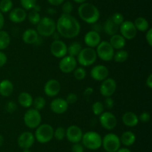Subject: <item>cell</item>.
I'll list each match as a JSON object with an SVG mask.
<instances>
[{
    "mask_svg": "<svg viewBox=\"0 0 152 152\" xmlns=\"http://www.w3.org/2000/svg\"><path fill=\"white\" fill-rule=\"evenodd\" d=\"M99 122L102 128L111 131L117 127V119L115 115L111 112H103L99 116Z\"/></svg>",
    "mask_w": 152,
    "mask_h": 152,
    "instance_id": "obj_13",
    "label": "cell"
},
{
    "mask_svg": "<svg viewBox=\"0 0 152 152\" xmlns=\"http://www.w3.org/2000/svg\"><path fill=\"white\" fill-rule=\"evenodd\" d=\"M105 107L108 109H112L114 105V101L111 97H106L105 100Z\"/></svg>",
    "mask_w": 152,
    "mask_h": 152,
    "instance_id": "obj_46",
    "label": "cell"
},
{
    "mask_svg": "<svg viewBox=\"0 0 152 152\" xmlns=\"http://www.w3.org/2000/svg\"><path fill=\"white\" fill-rule=\"evenodd\" d=\"M61 85L59 80L56 79H50L44 86V92L49 97H54L60 92Z\"/></svg>",
    "mask_w": 152,
    "mask_h": 152,
    "instance_id": "obj_18",
    "label": "cell"
},
{
    "mask_svg": "<svg viewBox=\"0 0 152 152\" xmlns=\"http://www.w3.org/2000/svg\"><path fill=\"white\" fill-rule=\"evenodd\" d=\"M119 31L121 35L126 40H132L134 38L137 33V30L134 26V24L132 21L126 20L120 25Z\"/></svg>",
    "mask_w": 152,
    "mask_h": 152,
    "instance_id": "obj_10",
    "label": "cell"
},
{
    "mask_svg": "<svg viewBox=\"0 0 152 152\" xmlns=\"http://www.w3.org/2000/svg\"><path fill=\"white\" fill-rule=\"evenodd\" d=\"M82 49H83V46H82L81 43L77 41L73 42L69 45V46H68L67 54H68V55H70V56L75 58V57H77V55H79Z\"/></svg>",
    "mask_w": 152,
    "mask_h": 152,
    "instance_id": "obj_31",
    "label": "cell"
},
{
    "mask_svg": "<svg viewBox=\"0 0 152 152\" xmlns=\"http://www.w3.org/2000/svg\"><path fill=\"white\" fill-rule=\"evenodd\" d=\"M134 24L136 29L137 31H142V32H145L150 28L148 20L142 16H139V17L137 18Z\"/></svg>",
    "mask_w": 152,
    "mask_h": 152,
    "instance_id": "obj_29",
    "label": "cell"
},
{
    "mask_svg": "<svg viewBox=\"0 0 152 152\" xmlns=\"http://www.w3.org/2000/svg\"><path fill=\"white\" fill-rule=\"evenodd\" d=\"M10 43V34L5 31L0 30V51L7 49Z\"/></svg>",
    "mask_w": 152,
    "mask_h": 152,
    "instance_id": "obj_30",
    "label": "cell"
},
{
    "mask_svg": "<svg viewBox=\"0 0 152 152\" xmlns=\"http://www.w3.org/2000/svg\"><path fill=\"white\" fill-rule=\"evenodd\" d=\"M66 101L68 104H75L76 102L78 100V96H77V94L74 93V92H71V93L68 94L66 97Z\"/></svg>",
    "mask_w": 152,
    "mask_h": 152,
    "instance_id": "obj_42",
    "label": "cell"
},
{
    "mask_svg": "<svg viewBox=\"0 0 152 152\" xmlns=\"http://www.w3.org/2000/svg\"><path fill=\"white\" fill-rule=\"evenodd\" d=\"M7 61V55L2 52L1 51H0V68L2 66H4L6 64Z\"/></svg>",
    "mask_w": 152,
    "mask_h": 152,
    "instance_id": "obj_47",
    "label": "cell"
},
{
    "mask_svg": "<svg viewBox=\"0 0 152 152\" xmlns=\"http://www.w3.org/2000/svg\"><path fill=\"white\" fill-rule=\"evenodd\" d=\"M84 42L87 47L96 48L101 42V37L99 32L95 31H90L86 34L84 37Z\"/></svg>",
    "mask_w": 152,
    "mask_h": 152,
    "instance_id": "obj_20",
    "label": "cell"
},
{
    "mask_svg": "<svg viewBox=\"0 0 152 152\" xmlns=\"http://www.w3.org/2000/svg\"><path fill=\"white\" fill-rule=\"evenodd\" d=\"M96 55L103 61H111L113 60L114 55V49L109 42L101 41L96 46Z\"/></svg>",
    "mask_w": 152,
    "mask_h": 152,
    "instance_id": "obj_9",
    "label": "cell"
},
{
    "mask_svg": "<svg viewBox=\"0 0 152 152\" xmlns=\"http://www.w3.org/2000/svg\"><path fill=\"white\" fill-rule=\"evenodd\" d=\"M65 134H66V129H65L63 127H59L53 131V137L59 141H61L65 138Z\"/></svg>",
    "mask_w": 152,
    "mask_h": 152,
    "instance_id": "obj_37",
    "label": "cell"
},
{
    "mask_svg": "<svg viewBox=\"0 0 152 152\" xmlns=\"http://www.w3.org/2000/svg\"><path fill=\"white\" fill-rule=\"evenodd\" d=\"M50 53L56 58H62L66 56L68 52V46L60 40H53L50 46Z\"/></svg>",
    "mask_w": 152,
    "mask_h": 152,
    "instance_id": "obj_12",
    "label": "cell"
},
{
    "mask_svg": "<svg viewBox=\"0 0 152 152\" xmlns=\"http://www.w3.org/2000/svg\"><path fill=\"white\" fill-rule=\"evenodd\" d=\"M54 129L49 124H42L37 128L34 137L42 144L48 143L53 139Z\"/></svg>",
    "mask_w": 152,
    "mask_h": 152,
    "instance_id": "obj_5",
    "label": "cell"
},
{
    "mask_svg": "<svg viewBox=\"0 0 152 152\" xmlns=\"http://www.w3.org/2000/svg\"><path fill=\"white\" fill-rule=\"evenodd\" d=\"M110 44L111 45L114 49H123L126 44V40L121 34H116L114 35L111 36L109 41Z\"/></svg>",
    "mask_w": 152,
    "mask_h": 152,
    "instance_id": "obj_24",
    "label": "cell"
},
{
    "mask_svg": "<svg viewBox=\"0 0 152 152\" xmlns=\"http://www.w3.org/2000/svg\"><path fill=\"white\" fill-rule=\"evenodd\" d=\"M117 89V82L114 78L107 77L102 80L99 86V91L102 96L111 97Z\"/></svg>",
    "mask_w": 152,
    "mask_h": 152,
    "instance_id": "obj_11",
    "label": "cell"
},
{
    "mask_svg": "<svg viewBox=\"0 0 152 152\" xmlns=\"http://www.w3.org/2000/svg\"><path fill=\"white\" fill-rule=\"evenodd\" d=\"M28 20L31 22L32 25H37L39 23V22L41 19V16H40L39 12L35 11L34 10H31L29 12L28 15Z\"/></svg>",
    "mask_w": 152,
    "mask_h": 152,
    "instance_id": "obj_35",
    "label": "cell"
},
{
    "mask_svg": "<svg viewBox=\"0 0 152 152\" xmlns=\"http://www.w3.org/2000/svg\"><path fill=\"white\" fill-rule=\"evenodd\" d=\"M146 86H148L149 89L152 88V74H149L146 79Z\"/></svg>",
    "mask_w": 152,
    "mask_h": 152,
    "instance_id": "obj_51",
    "label": "cell"
},
{
    "mask_svg": "<svg viewBox=\"0 0 152 152\" xmlns=\"http://www.w3.org/2000/svg\"><path fill=\"white\" fill-rule=\"evenodd\" d=\"M65 0H48V3L53 6H59L64 2Z\"/></svg>",
    "mask_w": 152,
    "mask_h": 152,
    "instance_id": "obj_49",
    "label": "cell"
},
{
    "mask_svg": "<svg viewBox=\"0 0 152 152\" xmlns=\"http://www.w3.org/2000/svg\"><path fill=\"white\" fill-rule=\"evenodd\" d=\"M18 101L22 107L25 108H29L33 105L34 98L32 95L28 92H22L18 96Z\"/></svg>",
    "mask_w": 152,
    "mask_h": 152,
    "instance_id": "obj_28",
    "label": "cell"
},
{
    "mask_svg": "<svg viewBox=\"0 0 152 152\" xmlns=\"http://www.w3.org/2000/svg\"><path fill=\"white\" fill-rule=\"evenodd\" d=\"M97 55L96 50L93 48L86 47L82 49L77 55V62L82 66H90L96 61Z\"/></svg>",
    "mask_w": 152,
    "mask_h": 152,
    "instance_id": "obj_6",
    "label": "cell"
},
{
    "mask_svg": "<svg viewBox=\"0 0 152 152\" xmlns=\"http://www.w3.org/2000/svg\"><path fill=\"white\" fill-rule=\"evenodd\" d=\"M110 18H111V20H112L114 23L118 25L119 26H120V25L125 21L124 16H123V15L120 13H114Z\"/></svg>",
    "mask_w": 152,
    "mask_h": 152,
    "instance_id": "obj_40",
    "label": "cell"
},
{
    "mask_svg": "<svg viewBox=\"0 0 152 152\" xmlns=\"http://www.w3.org/2000/svg\"><path fill=\"white\" fill-rule=\"evenodd\" d=\"M8 17L11 22L20 23L24 22L27 18V12L22 7H16L10 10Z\"/></svg>",
    "mask_w": 152,
    "mask_h": 152,
    "instance_id": "obj_21",
    "label": "cell"
},
{
    "mask_svg": "<svg viewBox=\"0 0 152 152\" xmlns=\"http://www.w3.org/2000/svg\"><path fill=\"white\" fill-rule=\"evenodd\" d=\"M13 92V84L10 80L4 79L0 82V95L4 97L11 95Z\"/></svg>",
    "mask_w": 152,
    "mask_h": 152,
    "instance_id": "obj_25",
    "label": "cell"
},
{
    "mask_svg": "<svg viewBox=\"0 0 152 152\" xmlns=\"http://www.w3.org/2000/svg\"><path fill=\"white\" fill-rule=\"evenodd\" d=\"M78 14L80 19L88 24H94L99 20L100 13L94 4L84 2L78 7Z\"/></svg>",
    "mask_w": 152,
    "mask_h": 152,
    "instance_id": "obj_2",
    "label": "cell"
},
{
    "mask_svg": "<svg viewBox=\"0 0 152 152\" xmlns=\"http://www.w3.org/2000/svg\"><path fill=\"white\" fill-rule=\"evenodd\" d=\"M73 1H75L76 3H78V4H83V3L86 2L87 0H73Z\"/></svg>",
    "mask_w": 152,
    "mask_h": 152,
    "instance_id": "obj_56",
    "label": "cell"
},
{
    "mask_svg": "<svg viewBox=\"0 0 152 152\" xmlns=\"http://www.w3.org/2000/svg\"><path fill=\"white\" fill-rule=\"evenodd\" d=\"M74 75L77 80H82L86 77V70L83 67H78L76 68L74 71Z\"/></svg>",
    "mask_w": 152,
    "mask_h": 152,
    "instance_id": "obj_38",
    "label": "cell"
},
{
    "mask_svg": "<svg viewBox=\"0 0 152 152\" xmlns=\"http://www.w3.org/2000/svg\"><path fill=\"white\" fill-rule=\"evenodd\" d=\"M138 118H139V120H140L142 122L145 123V122H148L150 120V119H151V115L148 112L144 111L140 115V116Z\"/></svg>",
    "mask_w": 152,
    "mask_h": 152,
    "instance_id": "obj_45",
    "label": "cell"
},
{
    "mask_svg": "<svg viewBox=\"0 0 152 152\" xmlns=\"http://www.w3.org/2000/svg\"><path fill=\"white\" fill-rule=\"evenodd\" d=\"M121 145L120 137L114 133L107 134L102 139V146L106 152H116Z\"/></svg>",
    "mask_w": 152,
    "mask_h": 152,
    "instance_id": "obj_7",
    "label": "cell"
},
{
    "mask_svg": "<svg viewBox=\"0 0 152 152\" xmlns=\"http://www.w3.org/2000/svg\"><path fill=\"white\" fill-rule=\"evenodd\" d=\"M91 77L97 81H102L109 75V70L104 65L94 66L91 70Z\"/></svg>",
    "mask_w": 152,
    "mask_h": 152,
    "instance_id": "obj_17",
    "label": "cell"
},
{
    "mask_svg": "<svg viewBox=\"0 0 152 152\" xmlns=\"http://www.w3.org/2000/svg\"><path fill=\"white\" fill-rule=\"evenodd\" d=\"M129 58V52L125 49H120L117 52H114V60L117 63H123Z\"/></svg>",
    "mask_w": 152,
    "mask_h": 152,
    "instance_id": "obj_32",
    "label": "cell"
},
{
    "mask_svg": "<svg viewBox=\"0 0 152 152\" xmlns=\"http://www.w3.org/2000/svg\"><path fill=\"white\" fill-rule=\"evenodd\" d=\"M102 137L96 131H88L83 135V145L89 150L95 151L102 146Z\"/></svg>",
    "mask_w": 152,
    "mask_h": 152,
    "instance_id": "obj_4",
    "label": "cell"
},
{
    "mask_svg": "<svg viewBox=\"0 0 152 152\" xmlns=\"http://www.w3.org/2000/svg\"><path fill=\"white\" fill-rule=\"evenodd\" d=\"M50 110L56 114L65 113L68 109V104L66 100L62 98H56L50 102Z\"/></svg>",
    "mask_w": 152,
    "mask_h": 152,
    "instance_id": "obj_19",
    "label": "cell"
},
{
    "mask_svg": "<svg viewBox=\"0 0 152 152\" xmlns=\"http://www.w3.org/2000/svg\"><path fill=\"white\" fill-rule=\"evenodd\" d=\"M48 13H49V14H55L56 13V10H54V9L53 8H48Z\"/></svg>",
    "mask_w": 152,
    "mask_h": 152,
    "instance_id": "obj_54",
    "label": "cell"
},
{
    "mask_svg": "<svg viewBox=\"0 0 152 152\" xmlns=\"http://www.w3.org/2000/svg\"><path fill=\"white\" fill-rule=\"evenodd\" d=\"M46 104L45 99L44 97L42 96H38L34 99V101H33V104H34V109L37 110H42L45 107Z\"/></svg>",
    "mask_w": 152,
    "mask_h": 152,
    "instance_id": "obj_36",
    "label": "cell"
},
{
    "mask_svg": "<svg viewBox=\"0 0 152 152\" xmlns=\"http://www.w3.org/2000/svg\"><path fill=\"white\" fill-rule=\"evenodd\" d=\"M119 28L120 26L117 24L114 23L112 20H111V18H108L105 22L104 23L103 27H102V29L105 31V34L107 35L112 36L114 34H117V32L119 31Z\"/></svg>",
    "mask_w": 152,
    "mask_h": 152,
    "instance_id": "obj_27",
    "label": "cell"
},
{
    "mask_svg": "<svg viewBox=\"0 0 152 152\" xmlns=\"http://www.w3.org/2000/svg\"><path fill=\"white\" fill-rule=\"evenodd\" d=\"M122 120H123V124L126 126L129 127V128H133V127L137 126L140 121L138 116L134 112L132 111L126 112L123 115Z\"/></svg>",
    "mask_w": 152,
    "mask_h": 152,
    "instance_id": "obj_22",
    "label": "cell"
},
{
    "mask_svg": "<svg viewBox=\"0 0 152 152\" xmlns=\"http://www.w3.org/2000/svg\"><path fill=\"white\" fill-rule=\"evenodd\" d=\"M77 61L74 57L65 56L62 58L59 63V68L64 73H71L77 68Z\"/></svg>",
    "mask_w": 152,
    "mask_h": 152,
    "instance_id": "obj_14",
    "label": "cell"
},
{
    "mask_svg": "<svg viewBox=\"0 0 152 152\" xmlns=\"http://www.w3.org/2000/svg\"><path fill=\"white\" fill-rule=\"evenodd\" d=\"M4 25V17L3 16V13L0 11V30H1Z\"/></svg>",
    "mask_w": 152,
    "mask_h": 152,
    "instance_id": "obj_52",
    "label": "cell"
},
{
    "mask_svg": "<svg viewBox=\"0 0 152 152\" xmlns=\"http://www.w3.org/2000/svg\"><path fill=\"white\" fill-rule=\"evenodd\" d=\"M116 152H132L127 148H120Z\"/></svg>",
    "mask_w": 152,
    "mask_h": 152,
    "instance_id": "obj_53",
    "label": "cell"
},
{
    "mask_svg": "<svg viewBox=\"0 0 152 152\" xmlns=\"http://www.w3.org/2000/svg\"><path fill=\"white\" fill-rule=\"evenodd\" d=\"M42 116L39 111L34 108H31L25 112L24 115V123L31 129L37 128L41 125Z\"/></svg>",
    "mask_w": 152,
    "mask_h": 152,
    "instance_id": "obj_8",
    "label": "cell"
},
{
    "mask_svg": "<svg viewBox=\"0 0 152 152\" xmlns=\"http://www.w3.org/2000/svg\"><path fill=\"white\" fill-rule=\"evenodd\" d=\"M105 110V105L101 101H95L92 105V111L95 116H100Z\"/></svg>",
    "mask_w": 152,
    "mask_h": 152,
    "instance_id": "obj_34",
    "label": "cell"
},
{
    "mask_svg": "<svg viewBox=\"0 0 152 152\" xmlns=\"http://www.w3.org/2000/svg\"><path fill=\"white\" fill-rule=\"evenodd\" d=\"M93 92H94L93 88H92V87H87V88H86V89L84 90V92H83V93H84L85 96L88 97V96H90V95H91L92 93H93Z\"/></svg>",
    "mask_w": 152,
    "mask_h": 152,
    "instance_id": "obj_50",
    "label": "cell"
},
{
    "mask_svg": "<svg viewBox=\"0 0 152 152\" xmlns=\"http://www.w3.org/2000/svg\"><path fill=\"white\" fill-rule=\"evenodd\" d=\"M120 139L121 144L126 147H129V146H132V145L134 144V142H136V135L134 133L131 131H125L122 134Z\"/></svg>",
    "mask_w": 152,
    "mask_h": 152,
    "instance_id": "obj_26",
    "label": "cell"
},
{
    "mask_svg": "<svg viewBox=\"0 0 152 152\" xmlns=\"http://www.w3.org/2000/svg\"><path fill=\"white\" fill-rule=\"evenodd\" d=\"M35 142L34 134L30 131H25L19 136L17 139L18 145L22 149H29Z\"/></svg>",
    "mask_w": 152,
    "mask_h": 152,
    "instance_id": "obj_16",
    "label": "cell"
},
{
    "mask_svg": "<svg viewBox=\"0 0 152 152\" xmlns=\"http://www.w3.org/2000/svg\"><path fill=\"white\" fill-rule=\"evenodd\" d=\"M4 137H3L1 134H0V147H1V146H2L3 143H4Z\"/></svg>",
    "mask_w": 152,
    "mask_h": 152,
    "instance_id": "obj_55",
    "label": "cell"
},
{
    "mask_svg": "<svg viewBox=\"0 0 152 152\" xmlns=\"http://www.w3.org/2000/svg\"><path fill=\"white\" fill-rule=\"evenodd\" d=\"M39 40V34L37 30L29 28L25 30L22 34V40L26 44H34Z\"/></svg>",
    "mask_w": 152,
    "mask_h": 152,
    "instance_id": "obj_23",
    "label": "cell"
},
{
    "mask_svg": "<svg viewBox=\"0 0 152 152\" xmlns=\"http://www.w3.org/2000/svg\"><path fill=\"white\" fill-rule=\"evenodd\" d=\"M62 4V10L63 13L71 14V12L73 11V9H74V6H73L72 3H71V1H65V2H63Z\"/></svg>",
    "mask_w": 152,
    "mask_h": 152,
    "instance_id": "obj_41",
    "label": "cell"
},
{
    "mask_svg": "<svg viewBox=\"0 0 152 152\" xmlns=\"http://www.w3.org/2000/svg\"><path fill=\"white\" fill-rule=\"evenodd\" d=\"M145 39L148 43V46H152V29L149 28L148 31H146V34H145Z\"/></svg>",
    "mask_w": 152,
    "mask_h": 152,
    "instance_id": "obj_48",
    "label": "cell"
},
{
    "mask_svg": "<svg viewBox=\"0 0 152 152\" xmlns=\"http://www.w3.org/2000/svg\"><path fill=\"white\" fill-rule=\"evenodd\" d=\"M22 8L25 10H32L37 4V0H20Z\"/></svg>",
    "mask_w": 152,
    "mask_h": 152,
    "instance_id": "obj_39",
    "label": "cell"
},
{
    "mask_svg": "<svg viewBox=\"0 0 152 152\" xmlns=\"http://www.w3.org/2000/svg\"><path fill=\"white\" fill-rule=\"evenodd\" d=\"M71 152H84V146L80 142L74 143L71 147Z\"/></svg>",
    "mask_w": 152,
    "mask_h": 152,
    "instance_id": "obj_44",
    "label": "cell"
},
{
    "mask_svg": "<svg viewBox=\"0 0 152 152\" xmlns=\"http://www.w3.org/2000/svg\"><path fill=\"white\" fill-rule=\"evenodd\" d=\"M37 31L42 37H50L56 32V22L48 16H44L37 25Z\"/></svg>",
    "mask_w": 152,
    "mask_h": 152,
    "instance_id": "obj_3",
    "label": "cell"
},
{
    "mask_svg": "<svg viewBox=\"0 0 152 152\" xmlns=\"http://www.w3.org/2000/svg\"><path fill=\"white\" fill-rule=\"evenodd\" d=\"M12 0H1L0 1V11L2 13H6L10 11L13 8Z\"/></svg>",
    "mask_w": 152,
    "mask_h": 152,
    "instance_id": "obj_33",
    "label": "cell"
},
{
    "mask_svg": "<svg viewBox=\"0 0 152 152\" xmlns=\"http://www.w3.org/2000/svg\"><path fill=\"white\" fill-rule=\"evenodd\" d=\"M56 30L62 37L73 39L80 34L81 26L79 21L72 15L62 13L56 22Z\"/></svg>",
    "mask_w": 152,
    "mask_h": 152,
    "instance_id": "obj_1",
    "label": "cell"
},
{
    "mask_svg": "<svg viewBox=\"0 0 152 152\" xmlns=\"http://www.w3.org/2000/svg\"><path fill=\"white\" fill-rule=\"evenodd\" d=\"M17 108V106H16V103L14 101H8V102L6 104L5 106V110L6 111L10 113H13V112H15V110Z\"/></svg>",
    "mask_w": 152,
    "mask_h": 152,
    "instance_id": "obj_43",
    "label": "cell"
},
{
    "mask_svg": "<svg viewBox=\"0 0 152 152\" xmlns=\"http://www.w3.org/2000/svg\"><path fill=\"white\" fill-rule=\"evenodd\" d=\"M22 152H32L30 149H23V151Z\"/></svg>",
    "mask_w": 152,
    "mask_h": 152,
    "instance_id": "obj_57",
    "label": "cell"
},
{
    "mask_svg": "<svg viewBox=\"0 0 152 152\" xmlns=\"http://www.w3.org/2000/svg\"><path fill=\"white\" fill-rule=\"evenodd\" d=\"M83 131L77 125H71L66 129L65 137L71 143L80 142L83 138Z\"/></svg>",
    "mask_w": 152,
    "mask_h": 152,
    "instance_id": "obj_15",
    "label": "cell"
}]
</instances>
